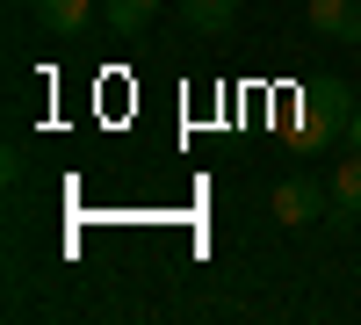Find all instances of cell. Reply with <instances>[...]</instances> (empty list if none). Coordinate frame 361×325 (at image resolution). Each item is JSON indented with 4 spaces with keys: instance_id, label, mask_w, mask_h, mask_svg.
<instances>
[{
    "instance_id": "1",
    "label": "cell",
    "mask_w": 361,
    "mask_h": 325,
    "mask_svg": "<svg viewBox=\"0 0 361 325\" xmlns=\"http://www.w3.org/2000/svg\"><path fill=\"white\" fill-rule=\"evenodd\" d=\"M354 94L340 80H311L304 94H296V123H289V137L304 145V152H318V145H333V137H347V123H354Z\"/></svg>"
},
{
    "instance_id": "2",
    "label": "cell",
    "mask_w": 361,
    "mask_h": 325,
    "mask_svg": "<svg viewBox=\"0 0 361 325\" xmlns=\"http://www.w3.org/2000/svg\"><path fill=\"white\" fill-rule=\"evenodd\" d=\"M267 202H275V224H318L325 210H333V188L311 181V173H282Z\"/></svg>"
},
{
    "instance_id": "3",
    "label": "cell",
    "mask_w": 361,
    "mask_h": 325,
    "mask_svg": "<svg viewBox=\"0 0 361 325\" xmlns=\"http://www.w3.org/2000/svg\"><path fill=\"white\" fill-rule=\"evenodd\" d=\"M29 15H37L51 37H66V44L94 37V0H29Z\"/></svg>"
},
{
    "instance_id": "4",
    "label": "cell",
    "mask_w": 361,
    "mask_h": 325,
    "mask_svg": "<svg viewBox=\"0 0 361 325\" xmlns=\"http://www.w3.org/2000/svg\"><path fill=\"white\" fill-rule=\"evenodd\" d=\"M311 29L333 44H361V0H311Z\"/></svg>"
},
{
    "instance_id": "5",
    "label": "cell",
    "mask_w": 361,
    "mask_h": 325,
    "mask_svg": "<svg viewBox=\"0 0 361 325\" xmlns=\"http://www.w3.org/2000/svg\"><path fill=\"white\" fill-rule=\"evenodd\" d=\"M152 8H159V0H109V8H102V22H109V37L137 44V37H145V22H152Z\"/></svg>"
},
{
    "instance_id": "6",
    "label": "cell",
    "mask_w": 361,
    "mask_h": 325,
    "mask_svg": "<svg viewBox=\"0 0 361 325\" xmlns=\"http://www.w3.org/2000/svg\"><path fill=\"white\" fill-rule=\"evenodd\" d=\"M180 22L202 29V37H224V29L238 22V0H180Z\"/></svg>"
},
{
    "instance_id": "7",
    "label": "cell",
    "mask_w": 361,
    "mask_h": 325,
    "mask_svg": "<svg viewBox=\"0 0 361 325\" xmlns=\"http://www.w3.org/2000/svg\"><path fill=\"white\" fill-rule=\"evenodd\" d=\"M333 217H361V152L333 166Z\"/></svg>"
},
{
    "instance_id": "8",
    "label": "cell",
    "mask_w": 361,
    "mask_h": 325,
    "mask_svg": "<svg viewBox=\"0 0 361 325\" xmlns=\"http://www.w3.org/2000/svg\"><path fill=\"white\" fill-rule=\"evenodd\" d=\"M347 145H354V152H361V109H354V123H347Z\"/></svg>"
}]
</instances>
